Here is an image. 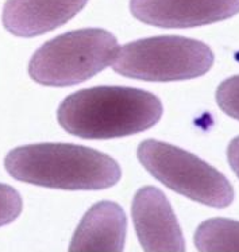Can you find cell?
I'll use <instances>...</instances> for the list:
<instances>
[{
    "mask_svg": "<svg viewBox=\"0 0 239 252\" xmlns=\"http://www.w3.org/2000/svg\"><path fill=\"white\" fill-rule=\"evenodd\" d=\"M162 116L156 94L131 87L87 88L60 104L57 120L68 134L83 139H115L154 127Z\"/></svg>",
    "mask_w": 239,
    "mask_h": 252,
    "instance_id": "6da1fadb",
    "label": "cell"
},
{
    "mask_svg": "<svg viewBox=\"0 0 239 252\" xmlns=\"http://www.w3.org/2000/svg\"><path fill=\"white\" fill-rule=\"evenodd\" d=\"M8 174L32 185L61 190H102L122 177L118 162L98 150L72 143H36L11 150Z\"/></svg>",
    "mask_w": 239,
    "mask_h": 252,
    "instance_id": "7a4b0ae2",
    "label": "cell"
},
{
    "mask_svg": "<svg viewBox=\"0 0 239 252\" xmlns=\"http://www.w3.org/2000/svg\"><path fill=\"white\" fill-rule=\"evenodd\" d=\"M118 41L104 29L68 31L42 45L29 62V74L46 87L77 85L114 61Z\"/></svg>",
    "mask_w": 239,
    "mask_h": 252,
    "instance_id": "3957f363",
    "label": "cell"
},
{
    "mask_svg": "<svg viewBox=\"0 0 239 252\" xmlns=\"http://www.w3.org/2000/svg\"><path fill=\"white\" fill-rule=\"evenodd\" d=\"M211 47L198 39L178 35L143 38L118 49L112 61L115 72L143 81L192 80L211 70Z\"/></svg>",
    "mask_w": 239,
    "mask_h": 252,
    "instance_id": "277c9868",
    "label": "cell"
},
{
    "mask_svg": "<svg viewBox=\"0 0 239 252\" xmlns=\"http://www.w3.org/2000/svg\"><path fill=\"white\" fill-rule=\"evenodd\" d=\"M137 157L162 185L189 200L219 209L234 201V189L226 175L187 150L146 139L139 144Z\"/></svg>",
    "mask_w": 239,
    "mask_h": 252,
    "instance_id": "5b68a950",
    "label": "cell"
},
{
    "mask_svg": "<svg viewBox=\"0 0 239 252\" xmlns=\"http://www.w3.org/2000/svg\"><path fill=\"white\" fill-rule=\"evenodd\" d=\"M131 217L139 244L150 252H184L185 240L181 226L167 196L154 186L137 191Z\"/></svg>",
    "mask_w": 239,
    "mask_h": 252,
    "instance_id": "8992f818",
    "label": "cell"
},
{
    "mask_svg": "<svg viewBox=\"0 0 239 252\" xmlns=\"http://www.w3.org/2000/svg\"><path fill=\"white\" fill-rule=\"evenodd\" d=\"M130 11L134 18L146 25L187 29L237 15L239 0H130Z\"/></svg>",
    "mask_w": 239,
    "mask_h": 252,
    "instance_id": "52a82bcc",
    "label": "cell"
},
{
    "mask_svg": "<svg viewBox=\"0 0 239 252\" xmlns=\"http://www.w3.org/2000/svg\"><path fill=\"white\" fill-rule=\"evenodd\" d=\"M87 3L88 0H7L3 25L12 35H42L65 25Z\"/></svg>",
    "mask_w": 239,
    "mask_h": 252,
    "instance_id": "ba28073f",
    "label": "cell"
},
{
    "mask_svg": "<svg viewBox=\"0 0 239 252\" xmlns=\"http://www.w3.org/2000/svg\"><path fill=\"white\" fill-rule=\"evenodd\" d=\"M127 219L123 208L112 201L91 206L72 237L69 251L122 252L125 250Z\"/></svg>",
    "mask_w": 239,
    "mask_h": 252,
    "instance_id": "9c48e42d",
    "label": "cell"
},
{
    "mask_svg": "<svg viewBox=\"0 0 239 252\" xmlns=\"http://www.w3.org/2000/svg\"><path fill=\"white\" fill-rule=\"evenodd\" d=\"M195 246L199 251H238V221L218 217L202 222Z\"/></svg>",
    "mask_w": 239,
    "mask_h": 252,
    "instance_id": "30bf717a",
    "label": "cell"
},
{
    "mask_svg": "<svg viewBox=\"0 0 239 252\" xmlns=\"http://www.w3.org/2000/svg\"><path fill=\"white\" fill-rule=\"evenodd\" d=\"M22 212L21 194L10 185L0 184V226L7 225Z\"/></svg>",
    "mask_w": 239,
    "mask_h": 252,
    "instance_id": "8fae6325",
    "label": "cell"
}]
</instances>
